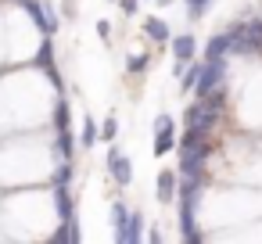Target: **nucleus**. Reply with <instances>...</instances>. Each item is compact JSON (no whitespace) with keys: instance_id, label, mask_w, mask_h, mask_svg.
Returning a JSON list of instances; mask_svg holds the SVG:
<instances>
[{"instance_id":"obj_1","label":"nucleus","mask_w":262,"mask_h":244,"mask_svg":"<svg viewBox=\"0 0 262 244\" xmlns=\"http://www.w3.org/2000/svg\"><path fill=\"white\" fill-rule=\"evenodd\" d=\"M226 36H230V54H262V18L233 22Z\"/></svg>"},{"instance_id":"obj_17","label":"nucleus","mask_w":262,"mask_h":244,"mask_svg":"<svg viewBox=\"0 0 262 244\" xmlns=\"http://www.w3.org/2000/svg\"><path fill=\"white\" fill-rule=\"evenodd\" d=\"M183 4H187V18H190V22H198V18L208 11L212 0H183Z\"/></svg>"},{"instance_id":"obj_18","label":"nucleus","mask_w":262,"mask_h":244,"mask_svg":"<svg viewBox=\"0 0 262 244\" xmlns=\"http://www.w3.org/2000/svg\"><path fill=\"white\" fill-rule=\"evenodd\" d=\"M54 126L58 129H69V101L65 97H58V104H54Z\"/></svg>"},{"instance_id":"obj_25","label":"nucleus","mask_w":262,"mask_h":244,"mask_svg":"<svg viewBox=\"0 0 262 244\" xmlns=\"http://www.w3.org/2000/svg\"><path fill=\"white\" fill-rule=\"evenodd\" d=\"M147 240H151V244H162V240H165V233H162V230H158V226H155V230H151V233H147Z\"/></svg>"},{"instance_id":"obj_4","label":"nucleus","mask_w":262,"mask_h":244,"mask_svg":"<svg viewBox=\"0 0 262 244\" xmlns=\"http://www.w3.org/2000/svg\"><path fill=\"white\" fill-rule=\"evenodd\" d=\"M108 172H112V180H115L119 187H129V183H133V162H129L119 147L108 151Z\"/></svg>"},{"instance_id":"obj_3","label":"nucleus","mask_w":262,"mask_h":244,"mask_svg":"<svg viewBox=\"0 0 262 244\" xmlns=\"http://www.w3.org/2000/svg\"><path fill=\"white\" fill-rule=\"evenodd\" d=\"M208 140H198L190 147H180V176H205V162H208Z\"/></svg>"},{"instance_id":"obj_13","label":"nucleus","mask_w":262,"mask_h":244,"mask_svg":"<svg viewBox=\"0 0 262 244\" xmlns=\"http://www.w3.org/2000/svg\"><path fill=\"white\" fill-rule=\"evenodd\" d=\"M79 237H83V233H79L76 219H65V223H61V226L54 230V240H58V244H76Z\"/></svg>"},{"instance_id":"obj_10","label":"nucleus","mask_w":262,"mask_h":244,"mask_svg":"<svg viewBox=\"0 0 262 244\" xmlns=\"http://www.w3.org/2000/svg\"><path fill=\"white\" fill-rule=\"evenodd\" d=\"M172 147H176V126H169V129H155V147H151V151H155L158 158H165Z\"/></svg>"},{"instance_id":"obj_5","label":"nucleus","mask_w":262,"mask_h":244,"mask_svg":"<svg viewBox=\"0 0 262 244\" xmlns=\"http://www.w3.org/2000/svg\"><path fill=\"white\" fill-rule=\"evenodd\" d=\"M54 212L58 219H76V205H72V194H69V183H54Z\"/></svg>"},{"instance_id":"obj_2","label":"nucleus","mask_w":262,"mask_h":244,"mask_svg":"<svg viewBox=\"0 0 262 244\" xmlns=\"http://www.w3.org/2000/svg\"><path fill=\"white\" fill-rule=\"evenodd\" d=\"M230 79V65H226V58H205L201 61V76H198V86H194V94L198 97H208L215 86H223Z\"/></svg>"},{"instance_id":"obj_16","label":"nucleus","mask_w":262,"mask_h":244,"mask_svg":"<svg viewBox=\"0 0 262 244\" xmlns=\"http://www.w3.org/2000/svg\"><path fill=\"white\" fill-rule=\"evenodd\" d=\"M198 76H201V61H194V65L183 72V79H180V90H187V94H190V90L198 86Z\"/></svg>"},{"instance_id":"obj_27","label":"nucleus","mask_w":262,"mask_h":244,"mask_svg":"<svg viewBox=\"0 0 262 244\" xmlns=\"http://www.w3.org/2000/svg\"><path fill=\"white\" fill-rule=\"evenodd\" d=\"M18 4H22V0H18Z\"/></svg>"},{"instance_id":"obj_12","label":"nucleus","mask_w":262,"mask_h":244,"mask_svg":"<svg viewBox=\"0 0 262 244\" xmlns=\"http://www.w3.org/2000/svg\"><path fill=\"white\" fill-rule=\"evenodd\" d=\"M144 237V212H129V223H126V244H140Z\"/></svg>"},{"instance_id":"obj_6","label":"nucleus","mask_w":262,"mask_h":244,"mask_svg":"<svg viewBox=\"0 0 262 244\" xmlns=\"http://www.w3.org/2000/svg\"><path fill=\"white\" fill-rule=\"evenodd\" d=\"M155 190H158V201L176 197V190H180V176H176L172 169H162V172H158V180H155Z\"/></svg>"},{"instance_id":"obj_21","label":"nucleus","mask_w":262,"mask_h":244,"mask_svg":"<svg viewBox=\"0 0 262 244\" xmlns=\"http://www.w3.org/2000/svg\"><path fill=\"white\" fill-rule=\"evenodd\" d=\"M115 137H119V122H115V119H104V122H101V140L112 144Z\"/></svg>"},{"instance_id":"obj_26","label":"nucleus","mask_w":262,"mask_h":244,"mask_svg":"<svg viewBox=\"0 0 262 244\" xmlns=\"http://www.w3.org/2000/svg\"><path fill=\"white\" fill-rule=\"evenodd\" d=\"M155 4H158V8H169V4H172V0H155Z\"/></svg>"},{"instance_id":"obj_20","label":"nucleus","mask_w":262,"mask_h":244,"mask_svg":"<svg viewBox=\"0 0 262 244\" xmlns=\"http://www.w3.org/2000/svg\"><path fill=\"white\" fill-rule=\"evenodd\" d=\"M36 65H40V69H54V61H51V40L40 43V51H36Z\"/></svg>"},{"instance_id":"obj_7","label":"nucleus","mask_w":262,"mask_h":244,"mask_svg":"<svg viewBox=\"0 0 262 244\" xmlns=\"http://www.w3.org/2000/svg\"><path fill=\"white\" fill-rule=\"evenodd\" d=\"M169 43H172V54H176V61H190V58L198 54V40H194L190 33H180V36H172Z\"/></svg>"},{"instance_id":"obj_23","label":"nucleus","mask_w":262,"mask_h":244,"mask_svg":"<svg viewBox=\"0 0 262 244\" xmlns=\"http://www.w3.org/2000/svg\"><path fill=\"white\" fill-rule=\"evenodd\" d=\"M119 8H122V15H137L140 0H119Z\"/></svg>"},{"instance_id":"obj_22","label":"nucleus","mask_w":262,"mask_h":244,"mask_svg":"<svg viewBox=\"0 0 262 244\" xmlns=\"http://www.w3.org/2000/svg\"><path fill=\"white\" fill-rule=\"evenodd\" d=\"M97 36H101L104 43L112 40V26H108V18H97Z\"/></svg>"},{"instance_id":"obj_14","label":"nucleus","mask_w":262,"mask_h":244,"mask_svg":"<svg viewBox=\"0 0 262 244\" xmlns=\"http://www.w3.org/2000/svg\"><path fill=\"white\" fill-rule=\"evenodd\" d=\"M79 140H83V147H94V144L101 140V126H97L94 119H83V137H79Z\"/></svg>"},{"instance_id":"obj_8","label":"nucleus","mask_w":262,"mask_h":244,"mask_svg":"<svg viewBox=\"0 0 262 244\" xmlns=\"http://www.w3.org/2000/svg\"><path fill=\"white\" fill-rule=\"evenodd\" d=\"M144 33H147V40H155V43H169V40H172V33H169V22H162L158 15L144 18Z\"/></svg>"},{"instance_id":"obj_11","label":"nucleus","mask_w":262,"mask_h":244,"mask_svg":"<svg viewBox=\"0 0 262 244\" xmlns=\"http://www.w3.org/2000/svg\"><path fill=\"white\" fill-rule=\"evenodd\" d=\"M226 54H230V36L226 33H215L205 43V58H226Z\"/></svg>"},{"instance_id":"obj_19","label":"nucleus","mask_w":262,"mask_h":244,"mask_svg":"<svg viewBox=\"0 0 262 244\" xmlns=\"http://www.w3.org/2000/svg\"><path fill=\"white\" fill-rule=\"evenodd\" d=\"M147 61H151L147 54H129V58H126V72H129V76H137V72H144V69H147Z\"/></svg>"},{"instance_id":"obj_24","label":"nucleus","mask_w":262,"mask_h":244,"mask_svg":"<svg viewBox=\"0 0 262 244\" xmlns=\"http://www.w3.org/2000/svg\"><path fill=\"white\" fill-rule=\"evenodd\" d=\"M169 126H176L169 115H158V119H155V129H169Z\"/></svg>"},{"instance_id":"obj_15","label":"nucleus","mask_w":262,"mask_h":244,"mask_svg":"<svg viewBox=\"0 0 262 244\" xmlns=\"http://www.w3.org/2000/svg\"><path fill=\"white\" fill-rule=\"evenodd\" d=\"M54 144H58V151H61V158H72V151H76V140H72V129H58V137H54Z\"/></svg>"},{"instance_id":"obj_9","label":"nucleus","mask_w":262,"mask_h":244,"mask_svg":"<svg viewBox=\"0 0 262 244\" xmlns=\"http://www.w3.org/2000/svg\"><path fill=\"white\" fill-rule=\"evenodd\" d=\"M126 223H129V208L122 201H112V226H115V240L126 244Z\"/></svg>"}]
</instances>
